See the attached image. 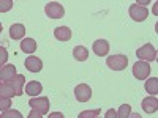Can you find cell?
Segmentation results:
<instances>
[{
	"instance_id": "cell-28",
	"label": "cell",
	"mask_w": 158,
	"mask_h": 118,
	"mask_svg": "<svg viewBox=\"0 0 158 118\" xmlns=\"http://www.w3.org/2000/svg\"><path fill=\"white\" fill-rule=\"evenodd\" d=\"M48 118H65V115L62 112H52V113H49Z\"/></svg>"
},
{
	"instance_id": "cell-9",
	"label": "cell",
	"mask_w": 158,
	"mask_h": 118,
	"mask_svg": "<svg viewBox=\"0 0 158 118\" xmlns=\"http://www.w3.org/2000/svg\"><path fill=\"white\" fill-rule=\"evenodd\" d=\"M92 49H94L95 55L104 57V55H108V52H109V43L106 39H97L94 43V46H92Z\"/></svg>"
},
{
	"instance_id": "cell-12",
	"label": "cell",
	"mask_w": 158,
	"mask_h": 118,
	"mask_svg": "<svg viewBox=\"0 0 158 118\" xmlns=\"http://www.w3.org/2000/svg\"><path fill=\"white\" fill-rule=\"evenodd\" d=\"M43 91V85L36 82V81H30L27 85H25V95H29L30 98L40 96V93Z\"/></svg>"
},
{
	"instance_id": "cell-18",
	"label": "cell",
	"mask_w": 158,
	"mask_h": 118,
	"mask_svg": "<svg viewBox=\"0 0 158 118\" xmlns=\"http://www.w3.org/2000/svg\"><path fill=\"white\" fill-rule=\"evenodd\" d=\"M73 57H74V60H77V61H85V60L89 58V50H87V47H84V46H76V47L73 49Z\"/></svg>"
},
{
	"instance_id": "cell-27",
	"label": "cell",
	"mask_w": 158,
	"mask_h": 118,
	"mask_svg": "<svg viewBox=\"0 0 158 118\" xmlns=\"http://www.w3.org/2000/svg\"><path fill=\"white\" fill-rule=\"evenodd\" d=\"M27 118H43V115H40L36 110H33V109H32V110H30V113L27 115Z\"/></svg>"
},
{
	"instance_id": "cell-11",
	"label": "cell",
	"mask_w": 158,
	"mask_h": 118,
	"mask_svg": "<svg viewBox=\"0 0 158 118\" xmlns=\"http://www.w3.org/2000/svg\"><path fill=\"white\" fill-rule=\"evenodd\" d=\"M18 73H16V66L13 63H10V65H5L3 68H0V81H5V82H8V81H11L13 77H15Z\"/></svg>"
},
{
	"instance_id": "cell-20",
	"label": "cell",
	"mask_w": 158,
	"mask_h": 118,
	"mask_svg": "<svg viewBox=\"0 0 158 118\" xmlns=\"http://www.w3.org/2000/svg\"><path fill=\"white\" fill-rule=\"evenodd\" d=\"M131 113V106L130 104H122L117 110V118H130Z\"/></svg>"
},
{
	"instance_id": "cell-8",
	"label": "cell",
	"mask_w": 158,
	"mask_h": 118,
	"mask_svg": "<svg viewBox=\"0 0 158 118\" xmlns=\"http://www.w3.org/2000/svg\"><path fill=\"white\" fill-rule=\"evenodd\" d=\"M24 65H25V68H27L30 73H40V71L43 69V61L40 60L38 57H35V55L27 57Z\"/></svg>"
},
{
	"instance_id": "cell-29",
	"label": "cell",
	"mask_w": 158,
	"mask_h": 118,
	"mask_svg": "<svg viewBox=\"0 0 158 118\" xmlns=\"http://www.w3.org/2000/svg\"><path fill=\"white\" fill-rule=\"evenodd\" d=\"M130 118H142L139 113H130Z\"/></svg>"
},
{
	"instance_id": "cell-13",
	"label": "cell",
	"mask_w": 158,
	"mask_h": 118,
	"mask_svg": "<svg viewBox=\"0 0 158 118\" xmlns=\"http://www.w3.org/2000/svg\"><path fill=\"white\" fill-rule=\"evenodd\" d=\"M8 84L13 85V88H15V91H16V96H21L22 95L24 84H25V77L22 74H16L15 77L11 79V81H8Z\"/></svg>"
},
{
	"instance_id": "cell-21",
	"label": "cell",
	"mask_w": 158,
	"mask_h": 118,
	"mask_svg": "<svg viewBox=\"0 0 158 118\" xmlns=\"http://www.w3.org/2000/svg\"><path fill=\"white\" fill-rule=\"evenodd\" d=\"M100 115V109H92V110H82L77 115V118H95Z\"/></svg>"
},
{
	"instance_id": "cell-30",
	"label": "cell",
	"mask_w": 158,
	"mask_h": 118,
	"mask_svg": "<svg viewBox=\"0 0 158 118\" xmlns=\"http://www.w3.org/2000/svg\"><path fill=\"white\" fill-rule=\"evenodd\" d=\"M0 33H2V24H0Z\"/></svg>"
},
{
	"instance_id": "cell-17",
	"label": "cell",
	"mask_w": 158,
	"mask_h": 118,
	"mask_svg": "<svg viewBox=\"0 0 158 118\" xmlns=\"http://www.w3.org/2000/svg\"><path fill=\"white\" fill-rule=\"evenodd\" d=\"M13 96H16V91L13 88L11 84L3 82L0 85V98H6V99H13Z\"/></svg>"
},
{
	"instance_id": "cell-22",
	"label": "cell",
	"mask_w": 158,
	"mask_h": 118,
	"mask_svg": "<svg viewBox=\"0 0 158 118\" xmlns=\"http://www.w3.org/2000/svg\"><path fill=\"white\" fill-rule=\"evenodd\" d=\"M2 118H24V116H22V113H21L19 110L8 109V110H5V112H3Z\"/></svg>"
},
{
	"instance_id": "cell-24",
	"label": "cell",
	"mask_w": 158,
	"mask_h": 118,
	"mask_svg": "<svg viewBox=\"0 0 158 118\" xmlns=\"http://www.w3.org/2000/svg\"><path fill=\"white\" fill-rule=\"evenodd\" d=\"M13 0H0V13H8L13 8Z\"/></svg>"
},
{
	"instance_id": "cell-16",
	"label": "cell",
	"mask_w": 158,
	"mask_h": 118,
	"mask_svg": "<svg viewBox=\"0 0 158 118\" xmlns=\"http://www.w3.org/2000/svg\"><path fill=\"white\" fill-rule=\"evenodd\" d=\"M54 36L59 41H70L71 39V30L68 27H57L54 30Z\"/></svg>"
},
{
	"instance_id": "cell-33",
	"label": "cell",
	"mask_w": 158,
	"mask_h": 118,
	"mask_svg": "<svg viewBox=\"0 0 158 118\" xmlns=\"http://www.w3.org/2000/svg\"><path fill=\"white\" fill-rule=\"evenodd\" d=\"M0 85H2V84H0Z\"/></svg>"
},
{
	"instance_id": "cell-5",
	"label": "cell",
	"mask_w": 158,
	"mask_h": 118,
	"mask_svg": "<svg viewBox=\"0 0 158 118\" xmlns=\"http://www.w3.org/2000/svg\"><path fill=\"white\" fill-rule=\"evenodd\" d=\"M133 76L138 79V81H146L150 76V65L147 61H136L133 65Z\"/></svg>"
},
{
	"instance_id": "cell-31",
	"label": "cell",
	"mask_w": 158,
	"mask_h": 118,
	"mask_svg": "<svg viewBox=\"0 0 158 118\" xmlns=\"http://www.w3.org/2000/svg\"><path fill=\"white\" fill-rule=\"evenodd\" d=\"M95 118H100V116H95Z\"/></svg>"
},
{
	"instance_id": "cell-2",
	"label": "cell",
	"mask_w": 158,
	"mask_h": 118,
	"mask_svg": "<svg viewBox=\"0 0 158 118\" xmlns=\"http://www.w3.org/2000/svg\"><path fill=\"white\" fill-rule=\"evenodd\" d=\"M29 106L33 110H36L40 115H44L49 112V99L46 96H35V98H30Z\"/></svg>"
},
{
	"instance_id": "cell-15",
	"label": "cell",
	"mask_w": 158,
	"mask_h": 118,
	"mask_svg": "<svg viewBox=\"0 0 158 118\" xmlns=\"http://www.w3.org/2000/svg\"><path fill=\"white\" fill-rule=\"evenodd\" d=\"M10 36L13 39H24L25 36V27L22 24H13L10 27Z\"/></svg>"
},
{
	"instance_id": "cell-1",
	"label": "cell",
	"mask_w": 158,
	"mask_h": 118,
	"mask_svg": "<svg viewBox=\"0 0 158 118\" xmlns=\"http://www.w3.org/2000/svg\"><path fill=\"white\" fill-rule=\"evenodd\" d=\"M106 65L112 71H122V69L127 68V65H128V57L127 55H122V54L109 55L106 58Z\"/></svg>"
},
{
	"instance_id": "cell-23",
	"label": "cell",
	"mask_w": 158,
	"mask_h": 118,
	"mask_svg": "<svg viewBox=\"0 0 158 118\" xmlns=\"http://www.w3.org/2000/svg\"><path fill=\"white\" fill-rule=\"evenodd\" d=\"M6 61H8V50H6V47L0 46V68H3Z\"/></svg>"
},
{
	"instance_id": "cell-10",
	"label": "cell",
	"mask_w": 158,
	"mask_h": 118,
	"mask_svg": "<svg viewBox=\"0 0 158 118\" xmlns=\"http://www.w3.org/2000/svg\"><path fill=\"white\" fill-rule=\"evenodd\" d=\"M142 110L146 113H155L158 110V99L155 96H147L142 99Z\"/></svg>"
},
{
	"instance_id": "cell-25",
	"label": "cell",
	"mask_w": 158,
	"mask_h": 118,
	"mask_svg": "<svg viewBox=\"0 0 158 118\" xmlns=\"http://www.w3.org/2000/svg\"><path fill=\"white\" fill-rule=\"evenodd\" d=\"M11 107V99L6 98H0V112H5Z\"/></svg>"
},
{
	"instance_id": "cell-6",
	"label": "cell",
	"mask_w": 158,
	"mask_h": 118,
	"mask_svg": "<svg viewBox=\"0 0 158 118\" xmlns=\"http://www.w3.org/2000/svg\"><path fill=\"white\" fill-rule=\"evenodd\" d=\"M149 16V11L146 6H139L138 3H133L130 6V18L136 21V22H142V21H146Z\"/></svg>"
},
{
	"instance_id": "cell-3",
	"label": "cell",
	"mask_w": 158,
	"mask_h": 118,
	"mask_svg": "<svg viewBox=\"0 0 158 118\" xmlns=\"http://www.w3.org/2000/svg\"><path fill=\"white\" fill-rule=\"evenodd\" d=\"M136 55L141 61H155L156 60V49L152 44H144L136 50Z\"/></svg>"
},
{
	"instance_id": "cell-14",
	"label": "cell",
	"mask_w": 158,
	"mask_h": 118,
	"mask_svg": "<svg viewBox=\"0 0 158 118\" xmlns=\"http://www.w3.org/2000/svg\"><path fill=\"white\" fill-rule=\"evenodd\" d=\"M21 50L25 52V54H35L36 41L33 38H24V39H21Z\"/></svg>"
},
{
	"instance_id": "cell-32",
	"label": "cell",
	"mask_w": 158,
	"mask_h": 118,
	"mask_svg": "<svg viewBox=\"0 0 158 118\" xmlns=\"http://www.w3.org/2000/svg\"><path fill=\"white\" fill-rule=\"evenodd\" d=\"M0 118H2V115H0Z\"/></svg>"
},
{
	"instance_id": "cell-26",
	"label": "cell",
	"mask_w": 158,
	"mask_h": 118,
	"mask_svg": "<svg viewBox=\"0 0 158 118\" xmlns=\"http://www.w3.org/2000/svg\"><path fill=\"white\" fill-rule=\"evenodd\" d=\"M104 118H117V110H114V109H109L106 113H104Z\"/></svg>"
},
{
	"instance_id": "cell-7",
	"label": "cell",
	"mask_w": 158,
	"mask_h": 118,
	"mask_svg": "<svg viewBox=\"0 0 158 118\" xmlns=\"http://www.w3.org/2000/svg\"><path fill=\"white\" fill-rule=\"evenodd\" d=\"M74 96L79 102H87L92 98V88L87 84H79L74 88Z\"/></svg>"
},
{
	"instance_id": "cell-19",
	"label": "cell",
	"mask_w": 158,
	"mask_h": 118,
	"mask_svg": "<svg viewBox=\"0 0 158 118\" xmlns=\"http://www.w3.org/2000/svg\"><path fill=\"white\" fill-rule=\"evenodd\" d=\"M144 88H146L147 93H150V96H155L158 93V79L156 77H150L144 84Z\"/></svg>"
},
{
	"instance_id": "cell-4",
	"label": "cell",
	"mask_w": 158,
	"mask_h": 118,
	"mask_svg": "<svg viewBox=\"0 0 158 118\" xmlns=\"http://www.w3.org/2000/svg\"><path fill=\"white\" fill-rule=\"evenodd\" d=\"M44 13L51 19H62L65 14V8L59 2H49L44 5Z\"/></svg>"
}]
</instances>
